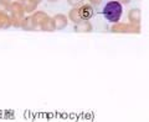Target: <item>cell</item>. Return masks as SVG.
<instances>
[{"instance_id": "1", "label": "cell", "mask_w": 149, "mask_h": 122, "mask_svg": "<svg viewBox=\"0 0 149 122\" xmlns=\"http://www.w3.org/2000/svg\"><path fill=\"white\" fill-rule=\"evenodd\" d=\"M102 14H103L104 19L108 22H118L123 14V5L117 0H111L104 5Z\"/></svg>"}, {"instance_id": "2", "label": "cell", "mask_w": 149, "mask_h": 122, "mask_svg": "<svg viewBox=\"0 0 149 122\" xmlns=\"http://www.w3.org/2000/svg\"><path fill=\"white\" fill-rule=\"evenodd\" d=\"M109 31L112 34H120V35H139L141 34V25L130 22H114L112 23Z\"/></svg>"}, {"instance_id": "3", "label": "cell", "mask_w": 149, "mask_h": 122, "mask_svg": "<svg viewBox=\"0 0 149 122\" xmlns=\"http://www.w3.org/2000/svg\"><path fill=\"white\" fill-rule=\"evenodd\" d=\"M9 14L13 17H17V19H22L25 16V10H24V5H22V1H11V6L10 10H9Z\"/></svg>"}, {"instance_id": "4", "label": "cell", "mask_w": 149, "mask_h": 122, "mask_svg": "<svg viewBox=\"0 0 149 122\" xmlns=\"http://www.w3.org/2000/svg\"><path fill=\"white\" fill-rule=\"evenodd\" d=\"M78 11H80V16L82 20H91L95 15V9L90 3H83L82 5L78 6Z\"/></svg>"}, {"instance_id": "5", "label": "cell", "mask_w": 149, "mask_h": 122, "mask_svg": "<svg viewBox=\"0 0 149 122\" xmlns=\"http://www.w3.org/2000/svg\"><path fill=\"white\" fill-rule=\"evenodd\" d=\"M93 31V25L90 20H81L80 22L74 23V32L78 34H90Z\"/></svg>"}, {"instance_id": "6", "label": "cell", "mask_w": 149, "mask_h": 122, "mask_svg": "<svg viewBox=\"0 0 149 122\" xmlns=\"http://www.w3.org/2000/svg\"><path fill=\"white\" fill-rule=\"evenodd\" d=\"M54 21H55V26H56V30L61 31L65 30L68 25V19L65 14H56V15L52 17Z\"/></svg>"}, {"instance_id": "7", "label": "cell", "mask_w": 149, "mask_h": 122, "mask_svg": "<svg viewBox=\"0 0 149 122\" xmlns=\"http://www.w3.org/2000/svg\"><path fill=\"white\" fill-rule=\"evenodd\" d=\"M141 21H142V10L141 9H138V8L130 9L128 11V22L141 25Z\"/></svg>"}, {"instance_id": "8", "label": "cell", "mask_w": 149, "mask_h": 122, "mask_svg": "<svg viewBox=\"0 0 149 122\" xmlns=\"http://www.w3.org/2000/svg\"><path fill=\"white\" fill-rule=\"evenodd\" d=\"M31 17H32V21H34L35 26H36V27H40V26L44 23V21L49 17V15H47V14H46L45 11H41V10L37 11V10H36V11L32 12Z\"/></svg>"}, {"instance_id": "9", "label": "cell", "mask_w": 149, "mask_h": 122, "mask_svg": "<svg viewBox=\"0 0 149 122\" xmlns=\"http://www.w3.org/2000/svg\"><path fill=\"white\" fill-rule=\"evenodd\" d=\"M20 27L24 31H36L37 27L35 26L34 21H32V17L31 15H27V16H24L21 20V25Z\"/></svg>"}, {"instance_id": "10", "label": "cell", "mask_w": 149, "mask_h": 122, "mask_svg": "<svg viewBox=\"0 0 149 122\" xmlns=\"http://www.w3.org/2000/svg\"><path fill=\"white\" fill-rule=\"evenodd\" d=\"M11 27L10 23V14L0 10V30H6Z\"/></svg>"}, {"instance_id": "11", "label": "cell", "mask_w": 149, "mask_h": 122, "mask_svg": "<svg viewBox=\"0 0 149 122\" xmlns=\"http://www.w3.org/2000/svg\"><path fill=\"white\" fill-rule=\"evenodd\" d=\"M40 30L44 31V32H55V31H57V30H56V26H55L54 19L49 16V17L44 21L42 25L40 26Z\"/></svg>"}, {"instance_id": "12", "label": "cell", "mask_w": 149, "mask_h": 122, "mask_svg": "<svg viewBox=\"0 0 149 122\" xmlns=\"http://www.w3.org/2000/svg\"><path fill=\"white\" fill-rule=\"evenodd\" d=\"M67 19L71 22H73V23H77V22H80L82 19H81V16H80V11H78V6H76V8H72L71 10L68 11V16H67Z\"/></svg>"}, {"instance_id": "13", "label": "cell", "mask_w": 149, "mask_h": 122, "mask_svg": "<svg viewBox=\"0 0 149 122\" xmlns=\"http://www.w3.org/2000/svg\"><path fill=\"white\" fill-rule=\"evenodd\" d=\"M22 5H24L25 14H29V15H30V14H32L34 11H36V8H37L36 4H32L30 1H26V0L22 1Z\"/></svg>"}, {"instance_id": "14", "label": "cell", "mask_w": 149, "mask_h": 122, "mask_svg": "<svg viewBox=\"0 0 149 122\" xmlns=\"http://www.w3.org/2000/svg\"><path fill=\"white\" fill-rule=\"evenodd\" d=\"M11 6V0H0V10L9 12Z\"/></svg>"}, {"instance_id": "15", "label": "cell", "mask_w": 149, "mask_h": 122, "mask_svg": "<svg viewBox=\"0 0 149 122\" xmlns=\"http://www.w3.org/2000/svg\"><path fill=\"white\" fill-rule=\"evenodd\" d=\"M85 3V0H67V4L71 8H76V6H80Z\"/></svg>"}, {"instance_id": "16", "label": "cell", "mask_w": 149, "mask_h": 122, "mask_svg": "<svg viewBox=\"0 0 149 122\" xmlns=\"http://www.w3.org/2000/svg\"><path fill=\"white\" fill-rule=\"evenodd\" d=\"M102 1H103V0H88V3H90L92 6H98Z\"/></svg>"}, {"instance_id": "17", "label": "cell", "mask_w": 149, "mask_h": 122, "mask_svg": "<svg viewBox=\"0 0 149 122\" xmlns=\"http://www.w3.org/2000/svg\"><path fill=\"white\" fill-rule=\"evenodd\" d=\"M117 1H119L122 5H128V4L132 1V0H117Z\"/></svg>"}, {"instance_id": "18", "label": "cell", "mask_w": 149, "mask_h": 122, "mask_svg": "<svg viewBox=\"0 0 149 122\" xmlns=\"http://www.w3.org/2000/svg\"><path fill=\"white\" fill-rule=\"evenodd\" d=\"M26 1H30V3H32V4H36V5H39V4L42 1V0H26Z\"/></svg>"}, {"instance_id": "19", "label": "cell", "mask_w": 149, "mask_h": 122, "mask_svg": "<svg viewBox=\"0 0 149 122\" xmlns=\"http://www.w3.org/2000/svg\"><path fill=\"white\" fill-rule=\"evenodd\" d=\"M49 3H56V1H60V0H47Z\"/></svg>"}, {"instance_id": "20", "label": "cell", "mask_w": 149, "mask_h": 122, "mask_svg": "<svg viewBox=\"0 0 149 122\" xmlns=\"http://www.w3.org/2000/svg\"><path fill=\"white\" fill-rule=\"evenodd\" d=\"M17 1H24V0H17Z\"/></svg>"}]
</instances>
